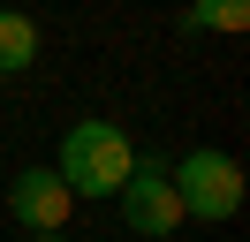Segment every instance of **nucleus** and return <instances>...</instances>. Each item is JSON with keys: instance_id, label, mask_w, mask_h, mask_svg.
Masks as SVG:
<instances>
[{"instance_id": "nucleus-1", "label": "nucleus", "mask_w": 250, "mask_h": 242, "mask_svg": "<svg viewBox=\"0 0 250 242\" xmlns=\"http://www.w3.org/2000/svg\"><path fill=\"white\" fill-rule=\"evenodd\" d=\"M129 166H137V144H129L122 121H68L61 151H53V174L76 204H99V197H122Z\"/></svg>"}, {"instance_id": "nucleus-4", "label": "nucleus", "mask_w": 250, "mask_h": 242, "mask_svg": "<svg viewBox=\"0 0 250 242\" xmlns=\"http://www.w3.org/2000/svg\"><path fill=\"white\" fill-rule=\"evenodd\" d=\"M68 212H76V197L61 189V174H53V166H23V174L8 182V220L31 227V235H61Z\"/></svg>"}, {"instance_id": "nucleus-5", "label": "nucleus", "mask_w": 250, "mask_h": 242, "mask_svg": "<svg viewBox=\"0 0 250 242\" xmlns=\"http://www.w3.org/2000/svg\"><path fill=\"white\" fill-rule=\"evenodd\" d=\"M38 60V23L23 8H0V76H23Z\"/></svg>"}, {"instance_id": "nucleus-6", "label": "nucleus", "mask_w": 250, "mask_h": 242, "mask_svg": "<svg viewBox=\"0 0 250 242\" xmlns=\"http://www.w3.org/2000/svg\"><path fill=\"white\" fill-rule=\"evenodd\" d=\"M182 30H220V38H235V30H250V0H189Z\"/></svg>"}, {"instance_id": "nucleus-2", "label": "nucleus", "mask_w": 250, "mask_h": 242, "mask_svg": "<svg viewBox=\"0 0 250 242\" xmlns=\"http://www.w3.org/2000/svg\"><path fill=\"white\" fill-rule=\"evenodd\" d=\"M167 182H174L182 220L220 227V220L243 212V166H235V151H220V144H197V151H182V159H167Z\"/></svg>"}, {"instance_id": "nucleus-3", "label": "nucleus", "mask_w": 250, "mask_h": 242, "mask_svg": "<svg viewBox=\"0 0 250 242\" xmlns=\"http://www.w3.org/2000/svg\"><path fill=\"white\" fill-rule=\"evenodd\" d=\"M122 227L129 235H144V242H167L174 227H182V204H174V182H167V159L159 151H144L137 166H129V182H122Z\"/></svg>"}, {"instance_id": "nucleus-7", "label": "nucleus", "mask_w": 250, "mask_h": 242, "mask_svg": "<svg viewBox=\"0 0 250 242\" xmlns=\"http://www.w3.org/2000/svg\"><path fill=\"white\" fill-rule=\"evenodd\" d=\"M38 242H61V235H38Z\"/></svg>"}]
</instances>
